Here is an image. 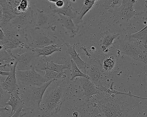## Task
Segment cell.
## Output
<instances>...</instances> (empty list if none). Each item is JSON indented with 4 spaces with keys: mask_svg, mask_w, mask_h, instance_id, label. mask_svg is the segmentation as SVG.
I'll return each instance as SVG.
<instances>
[{
    "mask_svg": "<svg viewBox=\"0 0 147 117\" xmlns=\"http://www.w3.org/2000/svg\"><path fill=\"white\" fill-rule=\"evenodd\" d=\"M66 85L64 81H53L47 88L40 105L45 117L56 115L61 109L66 94Z\"/></svg>",
    "mask_w": 147,
    "mask_h": 117,
    "instance_id": "obj_1",
    "label": "cell"
},
{
    "mask_svg": "<svg viewBox=\"0 0 147 117\" xmlns=\"http://www.w3.org/2000/svg\"><path fill=\"white\" fill-rule=\"evenodd\" d=\"M94 105L104 117H127L129 111V105L113 94Z\"/></svg>",
    "mask_w": 147,
    "mask_h": 117,
    "instance_id": "obj_2",
    "label": "cell"
},
{
    "mask_svg": "<svg viewBox=\"0 0 147 117\" xmlns=\"http://www.w3.org/2000/svg\"><path fill=\"white\" fill-rule=\"evenodd\" d=\"M54 81L45 83L42 86L29 87L23 89L20 97L25 103V109L41 110L40 107L43 96L49 85Z\"/></svg>",
    "mask_w": 147,
    "mask_h": 117,
    "instance_id": "obj_3",
    "label": "cell"
},
{
    "mask_svg": "<svg viewBox=\"0 0 147 117\" xmlns=\"http://www.w3.org/2000/svg\"><path fill=\"white\" fill-rule=\"evenodd\" d=\"M145 49H147V48L130 36L121 40L119 43V49L123 53L135 60L147 64V53Z\"/></svg>",
    "mask_w": 147,
    "mask_h": 117,
    "instance_id": "obj_4",
    "label": "cell"
},
{
    "mask_svg": "<svg viewBox=\"0 0 147 117\" xmlns=\"http://www.w3.org/2000/svg\"><path fill=\"white\" fill-rule=\"evenodd\" d=\"M2 29L5 33V37L2 41H0V43L8 53H11L12 50L18 48L23 49L25 47L29 50L30 47L24 43L21 30L17 28H7Z\"/></svg>",
    "mask_w": 147,
    "mask_h": 117,
    "instance_id": "obj_5",
    "label": "cell"
},
{
    "mask_svg": "<svg viewBox=\"0 0 147 117\" xmlns=\"http://www.w3.org/2000/svg\"><path fill=\"white\" fill-rule=\"evenodd\" d=\"M16 75L18 83L23 89L32 86H42L47 82L44 77L36 71L34 66L26 70H17Z\"/></svg>",
    "mask_w": 147,
    "mask_h": 117,
    "instance_id": "obj_6",
    "label": "cell"
},
{
    "mask_svg": "<svg viewBox=\"0 0 147 117\" xmlns=\"http://www.w3.org/2000/svg\"><path fill=\"white\" fill-rule=\"evenodd\" d=\"M17 64L18 61L16 60L14 64L10 63L7 64V66H8L11 69L10 75L3 82L1 83V88L10 93L20 92V89L18 84V83L16 75Z\"/></svg>",
    "mask_w": 147,
    "mask_h": 117,
    "instance_id": "obj_7",
    "label": "cell"
},
{
    "mask_svg": "<svg viewBox=\"0 0 147 117\" xmlns=\"http://www.w3.org/2000/svg\"><path fill=\"white\" fill-rule=\"evenodd\" d=\"M103 71L102 65L98 60H94L90 64H87L85 74L88 76V79L98 87L99 90L103 86L100 82V79Z\"/></svg>",
    "mask_w": 147,
    "mask_h": 117,
    "instance_id": "obj_8",
    "label": "cell"
},
{
    "mask_svg": "<svg viewBox=\"0 0 147 117\" xmlns=\"http://www.w3.org/2000/svg\"><path fill=\"white\" fill-rule=\"evenodd\" d=\"M136 1L135 0H123L119 7L115 8L116 15L123 20H128L136 16L137 12L133 7ZM115 9V8H114Z\"/></svg>",
    "mask_w": 147,
    "mask_h": 117,
    "instance_id": "obj_9",
    "label": "cell"
},
{
    "mask_svg": "<svg viewBox=\"0 0 147 117\" xmlns=\"http://www.w3.org/2000/svg\"><path fill=\"white\" fill-rule=\"evenodd\" d=\"M16 60L18 61L17 67V70H28V68H32L31 67V63L34 58L37 57L35 54L31 50H28L22 54L15 55Z\"/></svg>",
    "mask_w": 147,
    "mask_h": 117,
    "instance_id": "obj_10",
    "label": "cell"
},
{
    "mask_svg": "<svg viewBox=\"0 0 147 117\" xmlns=\"http://www.w3.org/2000/svg\"><path fill=\"white\" fill-rule=\"evenodd\" d=\"M80 87L83 92V95L86 97L87 101L93 96L99 94L100 92L98 89V87L87 78H80Z\"/></svg>",
    "mask_w": 147,
    "mask_h": 117,
    "instance_id": "obj_11",
    "label": "cell"
},
{
    "mask_svg": "<svg viewBox=\"0 0 147 117\" xmlns=\"http://www.w3.org/2000/svg\"><path fill=\"white\" fill-rule=\"evenodd\" d=\"M33 11L30 7L29 11L21 16H18L16 18L13 19L11 22L12 26L17 27V29H21L31 24L33 19Z\"/></svg>",
    "mask_w": 147,
    "mask_h": 117,
    "instance_id": "obj_12",
    "label": "cell"
},
{
    "mask_svg": "<svg viewBox=\"0 0 147 117\" xmlns=\"http://www.w3.org/2000/svg\"><path fill=\"white\" fill-rule=\"evenodd\" d=\"M0 5L3 9V14L2 19L0 22L1 28L5 29L11 21L16 18L17 16L13 14L9 10L7 6V1H0Z\"/></svg>",
    "mask_w": 147,
    "mask_h": 117,
    "instance_id": "obj_13",
    "label": "cell"
},
{
    "mask_svg": "<svg viewBox=\"0 0 147 117\" xmlns=\"http://www.w3.org/2000/svg\"><path fill=\"white\" fill-rule=\"evenodd\" d=\"M67 47V53L71 55V59L76 64L78 68L81 71H84L85 73L87 64L81 59L75 49V44H70L68 42L65 43Z\"/></svg>",
    "mask_w": 147,
    "mask_h": 117,
    "instance_id": "obj_14",
    "label": "cell"
},
{
    "mask_svg": "<svg viewBox=\"0 0 147 117\" xmlns=\"http://www.w3.org/2000/svg\"><path fill=\"white\" fill-rule=\"evenodd\" d=\"M11 93V96L9 101L7 102L6 106H10L11 107L12 110L10 116L13 112H15L19 108H25V103L20 96V92H14Z\"/></svg>",
    "mask_w": 147,
    "mask_h": 117,
    "instance_id": "obj_15",
    "label": "cell"
},
{
    "mask_svg": "<svg viewBox=\"0 0 147 117\" xmlns=\"http://www.w3.org/2000/svg\"><path fill=\"white\" fill-rule=\"evenodd\" d=\"M61 48H57L54 44H51L42 48L35 49L30 48L29 50H31L33 51L36 57H38L41 55L46 56L47 55H51L55 52L61 51Z\"/></svg>",
    "mask_w": 147,
    "mask_h": 117,
    "instance_id": "obj_16",
    "label": "cell"
},
{
    "mask_svg": "<svg viewBox=\"0 0 147 117\" xmlns=\"http://www.w3.org/2000/svg\"><path fill=\"white\" fill-rule=\"evenodd\" d=\"M64 3L65 4L63 7L56 8L54 10V12L71 18L72 19H75L77 16V13L76 12L69 1H64Z\"/></svg>",
    "mask_w": 147,
    "mask_h": 117,
    "instance_id": "obj_17",
    "label": "cell"
},
{
    "mask_svg": "<svg viewBox=\"0 0 147 117\" xmlns=\"http://www.w3.org/2000/svg\"><path fill=\"white\" fill-rule=\"evenodd\" d=\"M119 34L106 33L102 36L100 39L101 48L103 52H106L108 48L112 44L114 40L119 36Z\"/></svg>",
    "mask_w": 147,
    "mask_h": 117,
    "instance_id": "obj_18",
    "label": "cell"
},
{
    "mask_svg": "<svg viewBox=\"0 0 147 117\" xmlns=\"http://www.w3.org/2000/svg\"><path fill=\"white\" fill-rule=\"evenodd\" d=\"M96 1L94 0H85L84 1L83 6L80 11L77 15L76 18L74 19L75 24H78L80 22H82V18L86 14L91 10L94 5V3Z\"/></svg>",
    "mask_w": 147,
    "mask_h": 117,
    "instance_id": "obj_19",
    "label": "cell"
},
{
    "mask_svg": "<svg viewBox=\"0 0 147 117\" xmlns=\"http://www.w3.org/2000/svg\"><path fill=\"white\" fill-rule=\"evenodd\" d=\"M59 20L64 27L71 32L73 35H75L79 30V28L73 22L72 19L60 14H59Z\"/></svg>",
    "mask_w": 147,
    "mask_h": 117,
    "instance_id": "obj_20",
    "label": "cell"
},
{
    "mask_svg": "<svg viewBox=\"0 0 147 117\" xmlns=\"http://www.w3.org/2000/svg\"><path fill=\"white\" fill-rule=\"evenodd\" d=\"M15 55L12 53H9L3 46H0V63L1 65L8 64L12 62L16 61Z\"/></svg>",
    "mask_w": 147,
    "mask_h": 117,
    "instance_id": "obj_21",
    "label": "cell"
},
{
    "mask_svg": "<svg viewBox=\"0 0 147 117\" xmlns=\"http://www.w3.org/2000/svg\"><path fill=\"white\" fill-rule=\"evenodd\" d=\"M141 42L145 47L147 48V25L140 31L129 35Z\"/></svg>",
    "mask_w": 147,
    "mask_h": 117,
    "instance_id": "obj_22",
    "label": "cell"
},
{
    "mask_svg": "<svg viewBox=\"0 0 147 117\" xmlns=\"http://www.w3.org/2000/svg\"><path fill=\"white\" fill-rule=\"evenodd\" d=\"M65 69H69L68 65L67 64H58L54 63L53 61H49L47 63L46 66L45 67L43 70H50L59 73H65L63 72Z\"/></svg>",
    "mask_w": 147,
    "mask_h": 117,
    "instance_id": "obj_23",
    "label": "cell"
},
{
    "mask_svg": "<svg viewBox=\"0 0 147 117\" xmlns=\"http://www.w3.org/2000/svg\"><path fill=\"white\" fill-rule=\"evenodd\" d=\"M34 43L36 45L35 49L42 48L51 44H54L53 41L48 38L47 37L45 36L44 35L37 37L35 39Z\"/></svg>",
    "mask_w": 147,
    "mask_h": 117,
    "instance_id": "obj_24",
    "label": "cell"
},
{
    "mask_svg": "<svg viewBox=\"0 0 147 117\" xmlns=\"http://www.w3.org/2000/svg\"><path fill=\"white\" fill-rule=\"evenodd\" d=\"M71 68L70 69V72H71V78L70 80H73L75 78H77L78 77H80L87 78H88V76L83 73L78 68L76 64L75 63L74 61L71 59Z\"/></svg>",
    "mask_w": 147,
    "mask_h": 117,
    "instance_id": "obj_25",
    "label": "cell"
},
{
    "mask_svg": "<svg viewBox=\"0 0 147 117\" xmlns=\"http://www.w3.org/2000/svg\"><path fill=\"white\" fill-rule=\"evenodd\" d=\"M45 78L46 80V82H49L51 81H55L58 80L61 78L66 77L64 76V73H59L50 70H45Z\"/></svg>",
    "mask_w": 147,
    "mask_h": 117,
    "instance_id": "obj_26",
    "label": "cell"
},
{
    "mask_svg": "<svg viewBox=\"0 0 147 117\" xmlns=\"http://www.w3.org/2000/svg\"><path fill=\"white\" fill-rule=\"evenodd\" d=\"M116 60L113 56H108L104 60L102 64L103 70L106 72L111 71L115 66Z\"/></svg>",
    "mask_w": 147,
    "mask_h": 117,
    "instance_id": "obj_27",
    "label": "cell"
},
{
    "mask_svg": "<svg viewBox=\"0 0 147 117\" xmlns=\"http://www.w3.org/2000/svg\"><path fill=\"white\" fill-rule=\"evenodd\" d=\"M38 12L37 25L38 26H43L49 24V18L43 11L37 9Z\"/></svg>",
    "mask_w": 147,
    "mask_h": 117,
    "instance_id": "obj_28",
    "label": "cell"
},
{
    "mask_svg": "<svg viewBox=\"0 0 147 117\" xmlns=\"http://www.w3.org/2000/svg\"><path fill=\"white\" fill-rule=\"evenodd\" d=\"M1 92V99H0V102H1V106H2V105H5L7 102L9 101L11 96V93L6 90H4L2 88H1L0 90Z\"/></svg>",
    "mask_w": 147,
    "mask_h": 117,
    "instance_id": "obj_29",
    "label": "cell"
},
{
    "mask_svg": "<svg viewBox=\"0 0 147 117\" xmlns=\"http://www.w3.org/2000/svg\"><path fill=\"white\" fill-rule=\"evenodd\" d=\"M26 109L24 108H19L14 114L11 117H22L24 116L26 114L25 112Z\"/></svg>",
    "mask_w": 147,
    "mask_h": 117,
    "instance_id": "obj_30",
    "label": "cell"
},
{
    "mask_svg": "<svg viewBox=\"0 0 147 117\" xmlns=\"http://www.w3.org/2000/svg\"><path fill=\"white\" fill-rule=\"evenodd\" d=\"M110 5L107 7L110 8L114 9L117 7H119L121 6L122 3V1H119V0H113V1H110Z\"/></svg>",
    "mask_w": 147,
    "mask_h": 117,
    "instance_id": "obj_31",
    "label": "cell"
},
{
    "mask_svg": "<svg viewBox=\"0 0 147 117\" xmlns=\"http://www.w3.org/2000/svg\"><path fill=\"white\" fill-rule=\"evenodd\" d=\"M64 1L63 0H57V1L55 3V5L56 6L57 8H61L64 6Z\"/></svg>",
    "mask_w": 147,
    "mask_h": 117,
    "instance_id": "obj_32",
    "label": "cell"
},
{
    "mask_svg": "<svg viewBox=\"0 0 147 117\" xmlns=\"http://www.w3.org/2000/svg\"><path fill=\"white\" fill-rule=\"evenodd\" d=\"M5 37V34L2 28H0V41H2Z\"/></svg>",
    "mask_w": 147,
    "mask_h": 117,
    "instance_id": "obj_33",
    "label": "cell"
},
{
    "mask_svg": "<svg viewBox=\"0 0 147 117\" xmlns=\"http://www.w3.org/2000/svg\"><path fill=\"white\" fill-rule=\"evenodd\" d=\"M10 74V72H5L4 71H0V74H1V76H9Z\"/></svg>",
    "mask_w": 147,
    "mask_h": 117,
    "instance_id": "obj_34",
    "label": "cell"
},
{
    "mask_svg": "<svg viewBox=\"0 0 147 117\" xmlns=\"http://www.w3.org/2000/svg\"><path fill=\"white\" fill-rule=\"evenodd\" d=\"M79 114L77 112H75L73 113V117H79Z\"/></svg>",
    "mask_w": 147,
    "mask_h": 117,
    "instance_id": "obj_35",
    "label": "cell"
},
{
    "mask_svg": "<svg viewBox=\"0 0 147 117\" xmlns=\"http://www.w3.org/2000/svg\"><path fill=\"white\" fill-rule=\"evenodd\" d=\"M57 0H56V1H50V2H52V3H55L57 1Z\"/></svg>",
    "mask_w": 147,
    "mask_h": 117,
    "instance_id": "obj_36",
    "label": "cell"
},
{
    "mask_svg": "<svg viewBox=\"0 0 147 117\" xmlns=\"http://www.w3.org/2000/svg\"><path fill=\"white\" fill-rule=\"evenodd\" d=\"M145 6L147 7V1H145Z\"/></svg>",
    "mask_w": 147,
    "mask_h": 117,
    "instance_id": "obj_37",
    "label": "cell"
},
{
    "mask_svg": "<svg viewBox=\"0 0 147 117\" xmlns=\"http://www.w3.org/2000/svg\"></svg>",
    "mask_w": 147,
    "mask_h": 117,
    "instance_id": "obj_38",
    "label": "cell"
}]
</instances>
